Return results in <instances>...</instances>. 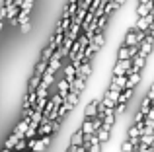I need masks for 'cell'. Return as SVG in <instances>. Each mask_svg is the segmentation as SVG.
<instances>
[{
  "instance_id": "cell-1",
  "label": "cell",
  "mask_w": 154,
  "mask_h": 152,
  "mask_svg": "<svg viewBox=\"0 0 154 152\" xmlns=\"http://www.w3.org/2000/svg\"><path fill=\"white\" fill-rule=\"evenodd\" d=\"M100 103H102V99H90L86 109H84V119L96 117V115H98V109H100Z\"/></svg>"
},
{
  "instance_id": "cell-19",
  "label": "cell",
  "mask_w": 154,
  "mask_h": 152,
  "mask_svg": "<svg viewBox=\"0 0 154 152\" xmlns=\"http://www.w3.org/2000/svg\"><path fill=\"white\" fill-rule=\"evenodd\" d=\"M148 98H150V99H154V84H152V86H150V90H148Z\"/></svg>"
},
{
  "instance_id": "cell-5",
  "label": "cell",
  "mask_w": 154,
  "mask_h": 152,
  "mask_svg": "<svg viewBox=\"0 0 154 152\" xmlns=\"http://www.w3.org/2000/svg\"><path fill=\"white\" fill-rule=\"evenodd\" d=\"M70 88H72V82H70V80H66V78H63L59 82V94L63 96V98H66V96L70 94Z\"/></svg>"
},
{
  "instance_id": "cell-23",
  "label": "cell",
  "mask_w": 154,
  "mask_h": 152,
  "mask_svg": "<svg viewBox=\"0 0 154 152\" xmlns=\"http://www.w3.org/2000/svg\"><path fill=\"white\" fill-rule=\"evenodd\" d=\"M152 105H154V102H152Z\"/></svg>"
},
{
  "instance_id": "cell-22",
  "label": "cell",
  "mask_w": 154,
  "mask_h": 152,
  "mask_svg": "<svg viewBox=\"0 0 154 152\" xmlns=\"http://www.w3.org/2000/svg\"><path fill=\"white\" fill-rule=\"evenodd\" d=\"M29 152H33V150H29Z\"/></svg>"
},
{
  "instance_id": "cell-21",
  "label": "cell",
  "mask_w": 154,
  "mask_h": 152,
  "mask_svg": "<svg viewBox=\"0 0 154 152\" xmlns=\"http://www.w3.org/2000/svg\"><path fill=\"white\" fill-rule=\"evenodd\" d=\"M0 152H12V150H10V148H6V146H4V148L0 150Z\"/></svg>"
},
{
  "instance_id": "cell-13",
  "label": "cell",
  "mask_w": 154,
  "mask_h": 152,
  "mask_svg": "<svg viewBox=\"0 0 154 152\" xmlns=\"http://www.w3.org/2000/svg\"><path fill=\"white\" fill-rule=\"evenodd\" d=\"M135 148H137V146L133 144V141H131V138H127V141H123V142H121V148H119V152H133Z\"/></svg>"
},
{
  "instance_id": "cell-8",
  "label": "cell",
  "mask_w": 154,
  "mask_h": 152,
  "mask_svg": "<svg viewBox=\"0 0 154 152\" xmlns=\"http://www.w3.org/2000/svg\"><path fill=\"white\" fill-rule=\"evenodd\" d=\"M90 72H92V65H90V61H84V62H82V66L78 68V76H82V78H86V80H88Z\"/></svg>"
},
{
  "instance_id": "cell-10",
  "label": "cell",
  "mask_w": 154,
  "mask_h": 152,
  "mask_svg": "<svg viewBox=\"0 0 154 152\" xmlns=\"http://www.w3.org/2000/svg\"><path fill=\"white\" fill-rule=\"evenodd\" d=\"M140 82V72H133V74H129V78H127V88H133L135 90V86Z\"/></svg>"
},
{
  "instance_id": "cell-15",
  "label": "cell",
  "mask_w": 154,
  "mask_h": 152,
  "mask_svg": "<svg viewBox=\"0 0 154 152\" xmlns=\"http://www.w3.org/2000/svg\"><path fill=\"white\" fill-rule=\"evenodd\" d=\"M140 142H143V144L152 146L154 144V131H152V133H148V135H143V137H140Z\"/></svg>"
},
{
  "instance_id": "cell-20",
  "label": "cell",
  "mask_w": 154,
  "mask_h": 152,
  "mask_svg": "<svg viewBox=\"0 0 154 152\" xmlns=\"http://www.w3.org/2000/svg\"><path fill=\"white\" fill-rule=\"evenodd\" d=\"M76 152H88V146H84V144H80L78 148H76Z\"/></svg>"
},
{
  "instance_id": "cell-17",
  "label": "cell",
  "mask_w": 154,
  "mask_h": 152,
  "mask_svg": "<svg viewBox=\"0 0 154 152\" xmlns=\"http://www.w3.org/2000/svg\"><path fill=\"white\" fill-rule=\"evenodd\" d=\"M14 150H27V138H22V141H18V144H16Z\"/></svg>"
},
{
  "instance_id": "cell-16",
  "label": "cell",
  "mask_w": 154,
  "mask_h": 152,
  "mask_svg": "<svg viewBox=\"0 0 154 152\" xmlns=\"http://www.w3.org/2000/svg\"><path fill=\"white\" fill-rule=\"evenodd\" d=\"M125 109H127V103H117V105H115V113H117V117H119V115H123L125 113Z\"/></svg>"
},
{
  "instance_id": "cell-4",
  "label": "cell",
  "mask_w": 154,
  "mask_h": 152,
  "mask_svg": "<svg viewBox=\"0 0 154 152\" xmlns=\"http://www.w3.org/2000/svg\"><path fill=\"white\" fill-rule=\"evenodd\" d=\"M127 78H129L127 74H123V76H115V74H113L111 88H119V90H125V88H127Z\"/></svg>"
},
{
  "instance_id": "cell-3",
  "label": "cell",
  "mask_w": 154,
  "mask_h": 152,
  "mask_svg": "<svg viewBox=\"0 0 154 152\" xmlns=\"http://www.w3.org/2000/svg\"><path fill=\"white\" fill-rule=\"evenodd\" d=\"M41 80H43V76H41V74H37V72L31 76V80L27 82V90H26L27 94H31V92H37V88L41 86Z\"/></svg>"
},
{
  "instance_id": "cell-2",
  "label": "cell",
  "mask_w": 154,
  "mask_h": 152,
  "mask_svg": "<svg viewBox=\"0 0 154 152\" xmlns=\"http://www.w3.org/2000/svg\"><path fill=\"white\" fill-rule=\"evenodd\" d=\"M29 123H31V117H23L22 121L18 123V127L14 129V133L18 135L20 138H26V131H27V127H29Z\"/></svg>"
},
{
  "instance_id": "cell-9",
  "label": "cell",
  "mask_w": 154,
  "mask_h": 152,
  "mask_svg": "<svg viewBox=\"0 0 154 152\" xmlns=\"http://www.w3.org/2000/svg\"><path fill=\"white\" fill-rule=\"evenodd\" d=\"M18 141H22V138H20V137H18L16 133H12L10 137L6 138V142H4V146H6V148H10V150H14V148H16V144H18Z\"/></svg>"
},
{
  "instance_id": "cell-12",
  "label": "cell",
  "mask_w": 154,
  "mask_h": 152,
  "mask_svg": "<svg viewBox=\"0 0 154 152\" xmlns=\"http://www.w3.org/2000/svg\"><path fill=\"white\" fill-rule=\"evenodd\" d=\"M82 131H84V135H92V133H96L92 119H84V121H82Z\"/></svg>"
},
{
  "instance_id": "cell-6",
  "label": "cell",
  "mask_w": 154,
  "mask_h": 152,
  "mask_svg": "<svg viewBox=\"0 0 154 152\" xmlns=\"http://www.w3.org/2000/svg\"><path fill=\"white\" fill-rule=\"evenodd\" d=\"M82 142H84V131H82V127H80V129H76L74 133H72L70 144H74V146H80Z\"/></svg>"
},
{
  "instance_id": "cell-7",
  "label": "cell",
  "mask_w": 154,
  "mask_h": 152,
  "mask_svg": "<svg viewBox=\"0 0 154 152\" xmlns=\"http://www.w3.org/2000/svg\"><path fill=\"white\" fill-rule=\"evenodd\" d=\"M76 76H78V68H76L74 65H66V66H64V78H66V80L72 82Z\"/></svg>"
},
{
  "instance_id": "cell-18",
  "label": "cell",
  "mask_w": 154,
  "mask_h": 152,
  "mask_svg": "<svg viewBox=\"0 0 154 152\" xmlns=\"http://www.w3.org/2000/svg\"><path fill=\"white\" fill-rule=\"evenodd\" d=\"M137 148H139V152H154V148H152V146H148V144H143V142H140V144L137 146Z\"/></svg>"
},
{
  "instance_id": "cell-11",
  "label": "cell",
  "mask_w": 154,
  "mask_h": 152,
  "mask_svg": "<svg viewBox=\"0 0 154 152\" xmlns=\"http://www.w3.org/2000/svg\"><path fill=\"white\" fill-rule=\"evenodd\" d=\"M109 137H111V129H105V127H102V129L98 131V138L103 142V144L109 141Z\"/></svg>"
},
{
  "instance_id": "cell-24",
  "label": "cell",
  "mask_w": 154,
  "mask_h": 152,
  "mask_svg": "<svg viewBox=\"0 0 154 152\" xmlns=\"http://www.w3.org/2000/svg\"><path fill=\"white\" fill-rule=\"evenodd\" d=\"M88 152H90V150H88Z\"/></svg>"
},
{
  "instance_id": "cell-14",
  "label": "cell",
  "mask_w": 154,
  "mask_h": 152,
  "mask_svg": "<svg viewBox=\"0 0 154 152\" xmlns=\"http://www.w3.org/2000/svg\"><path fill=\"white\" fill-rule=\"evenodd\" d=\"M131 96H133V88H125V90L121 92V96H119V102L121 103H127L129 99H131Z\"/></svg>"
}]
</instances>
